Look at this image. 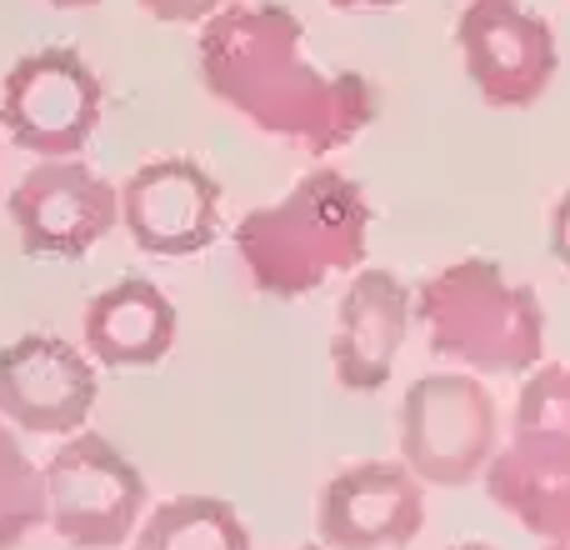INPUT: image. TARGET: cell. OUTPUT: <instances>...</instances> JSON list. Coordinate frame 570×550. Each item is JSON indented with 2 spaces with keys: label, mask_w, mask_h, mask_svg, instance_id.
Masks as SVG:
<instances>
[{
  "label": "cell",
  "mask_w": 570,
  "mask_h": 550,
  "mask_svg": "<svg viewBox=\"0 0 570 550\" xmlns=\"http://www.w3.org/2000/svg\"><path fill=\"white\" fill-rule=\"evenodd\" d=\"M501 451V415L475 375L435 371L405 391L401 401V461L425 485H471Z\"/></svg>",
  "instance_id": "cell-4"
},
{
  "label": "cell",
  "mask_w": 570,
  "mask_h": 550,
  "mask_svg": "<svg viewBox=\"0 0 570 550\" xmlns=\"http://www.w3.org/2000/svg\"><path fill=\"white\" fill-rule=\"evenodd\" d=\"M455 46L471 86L495 110L535 106L561 70L551 20L525 10L521 0H465L455 20Z\"/></svg>",
  "instance_id": "cell-7"
},
{
  "label": "cell",
  "mask_w": 570,
  "mask_h": 550,
  "mask_svg": "<svg viewBox=\"0 0 570 550\" xmlns=\"http://www.w3.org/2000/svg\"><path fill=\"white\" fill-rule=\"evenodd\" d=\"M415 321L441 361L475 375H521L546 361V305L495 261L465 256L415 291Z\"/></svg>",
  "instance_id": "cell-3"
},
{
  "label": "cell",
  "mask_w": 570,
  "mask_h": 550,
  "mask_svg": "<svg viewBox=\"0 0 570 550\" xmlns=\"http://www.w3.org/2000/svg\"><path fill=\"white\" fill-rule=\"evenodd\" d=\"M415 295L395 271L365 266L351 275L335 305L331 331V371L345 391H381L395 371L405 335H411Z\"/></svg>",
  "instance_id": "cell-12"
},
{
  "label": "cell",
  "mask_w": 570,
  "mask_h": 550,
  "mask_svg": "<svg viewBox=\"0 0 570 550\" xmlns=\"http://www.w3.org/2000/svg\"><path fill=\"white\" fill-rule=\"evenodd\" d=\"M136 550H256L236 505L220 495H176L140 521Z\"/></svg>",
  "instance_id": "cell-15"
},
{
  "label": "cell",
  "mask_w": 570,
  "mask_h": 550,
  "mask_svg": "<svg viewBox=\"0 0 570 550\" xmlns=\"http://www.w3.org/2000/svg\"><path fill=\"white\" fill-rule=\"evenodd\" d=\"M546 550H570V526H566L561 536H551V541H546Z\"/></svg>",
  "instance_id": "cell-22"
},
{
  "label": "cell",
  "mask_w": 570,
  "mask_h": 550,
  "mask_svg": "<svg viewBox=\"0 0 570 550\" xmlns=\"http://www.w3.org/2000/svg\"><path fill=\"white\" fill-rule=\"evenodd\" d=\"M445 550H495V546H481V541H465V546H445Z\"/></svg>",
  "instance_id": "cell-23"
},
{
  "label": "cell",
  "mask_w": 570,
  "mask_h": 550,
  "mask_svg": "<svg viewBox=\"0 0 570 550\" xmlns=\"http://www.w3.org/2000/svg\"><path fill=\"white\" fill-rule=\"evenodd\" d=\"M56 10H90V6H106V0H46Z\"/></svg>",
  "instance_id": "cell-21"
},
{
  "label": "cell",
  "mask_w": 570,
  "mask_h": 550,
  "mask_svg": "<svg viewBox=\"0 0 570 550\" xmlns=\"http://www.w3.org/2000/svg\"><path fill=\"white\" fill-rule=\"evenodd\" d=\"M425 526V481L405 461H355L315 501V531L331 550H401Z\"/></svg>",
  "instance_id": "cell-11"
},
{
  "label": "cell",
  "mask_w": 570,
  "mask_h": 550,
  "mask_svg": "<svg viewBox=\"0 0 570 550\" xmlns=\"http://www.w3.org/2000/svg\"><path fill=\"white\" fill-rule=\"evenodd\" d=\"M6 210L20 230L26 256L80 261L120 226V190L106 176H96L80 156L40 160L10 190Z\"/></svg>",
  "instance_id": "cell-8"
},
{
  "label": "cell",
  "mask_w": 570,
  "mask_h": 550,
  "mask_svg": "<svg viewBox=\"0 0 570 550\" xmlns=\"http://www.w3.org/2000/svg\"><path fill=\"white\" fill-rule=\"evenodd\" d=\"M485 495L531 536L551 541L570 526V435L511 431L485 465Z\"/></svg>",
  "instance_id": "cell-13"
},
{
  "label": "cell",
  "mask_w": 570,
  "mask_h": 550,
  "mask_svg": "<svg viewBox=\"0 0 570 550\" xmlns=\"http://www.w3.org/2000/svg\"><path fill=\"white\" fill-rule=\"evenodd\" d=\"M551 256L561 261V271L570 275V190L551 206Z\"/></svg>",
  "instance_id": "cell-19"
},
{
  "label": "cell",
  "mask_w": 570,
  "mask_h": 550,
  "mask_svg": "<svg viewBox=\"0 0 570 550\" xmlns=\"http://www.w3.org/2000/svg\"><path fill=\"white\" fill-rule=\"evenodd\" d=\"M120 226L146 256L186 261L216 246L220 236V186L200 160L160 156L146 160L120 186Z\"/></svg>",
  "instance_id": "cell-9"
},
{
  "label": "cell",
  "mask_w": 570,
  "mask_h": 550,
  "mask_svg": "<svg viewBox=\"0 0 570 550\" xmlns=\"http://www.w3.org/2000/svg\"><path fill=\"white\" fill-rule=\"evenodd\" d=\"M511 431L570 435V365H535L511 411Z\"/></svg>",
  "instance_id": "cell-17"
},
{
  "label": "cell",
  "mask_w": 570,
  "mask_h": 550,
  "mask_svg": "<svg viewBox=\"0 0 570 550\" xmlns=\"http://www.w3.org/2000/svg\"><path fill=\"white\" fill-rule=\"evenodd\" d=\"M46 515V471L26 455L10 421H0V550L20 546Z\"/></svg>",
  "instance_id": "cell-16"
},
{
  "label": "cell",
  "mask_w": 570,
  "mask_h": 550,
  "mask_svg": "<svg viewBox=\"0 0 570 550\" xmlns=\"http://www.w3.org/2000/svg\"><path fill=\"white\" fill-rule=\"evenodd\" d=\"M96 365L60 335H20L0 345V421L30 435H76L96 411Z\"/></svg>",
  "instance_id": "cell-10"
},
{
  "label": "cell",
  "mask_w": 570,
  "mask_h": 550,
  "mask_svg": "<svg viewBox=\"0 0 570 550\" xmlns=\"http://www.w3.org/2000/svg\"><path fill=\"white\" fill-rule=\"evenodd\" d=\"M146 16L166 20V26H206L210 16H220L226 6H236V0H136Z\"/></svg>",
  "instance_id": "cell-18"
},
{
  "label": "cell",
  "mask_w": 570,
  "mask_h": 550,
  "mask_svg": "<svg viewBox=\"0 0 570 550\" xmlns=\"http://www.w3.org/2000/svg\"><path fill=\"white\" fill-rule=\"evenodd\" d=\"M106 86L90 60L70 46L20 56L0 80V130L40 160H70L100 126Z\"/></svg>",
  "instance_id": "cell-6"
},
{
  "label": "cell",
  "mask_w": 570,
  "mask_h": 550,
  "mask_svg": "<svg viewBox=\"0 0 570 550\" xmlns=\"http://www.w3.org/2000/svg\"><path fill=\"white\" fill-rule=\"evenodd\" d=\"M46 526L76 550H116L146 521V475L100 431L66 435L46 465Z\"/></svg>",
  "instance_id": "cell-5"
},
{
  "label": "cell",
  "mask_w": 570,
  "mask_h": 550,
  "mask_svg": "<svg viewBox=\"0 0 570 550\" xmlns=\"http://www.w3.org/2000/svg\"><path fill=\"white\" fill-rule=\"evenodd\" d=\"M301 550H331V546H321V541H315V546H301Z\"/></svg>",
  "instance_id": "cell-24"
},
{
  "label": "cell",
  "mask_w": 570,
  "mask_h": 550,
  "mask_svg": "<svg viewBox=\"0 0 570 550\" xmlns=\"http://www.w3.org/2000/svg\"><path fill=\"white\" fill-rule=\"evenodd\" d=\"M196 70L226 110L305 156L351 146L381 116L375 86L361 70H321L305 60V26L281 0L210 16L196 36Z\"/></svg>",
  "instance_id": "cell-1"
},
{
  "label": "cell",
  "mask_w": 570,
  "mask_h": 550,
  "mask_svg": "<svg viewBox=\"0 0 570 550\" xmlns=\"http://www.w3.org/2000/svg\"><path fill=\"white\" fill-rule=\"evenodd\" d=\"M325 6H335V10H391V6H401V0H325Z\"/></svg>",
  "instance_id": "cell-20"
},
{
  "label": "cell",
  "mask_w": 570,
  "mask_h": 550,
  "mask_svg": "<svg viewBox=\"0 0 570 550\" xmlns=\"http://www.w3.org/2000/svg\"><path fill=\"white\" fill-rule=\"evenodd\" d=\"M80 341H86L90 361L110 365V371L156 365L176 345V305H170V295L156 281L126 275V281L90 295L86 321H80Z\"/></svg>",
  "instance_id": "cell-14"
},
{
  "label": "cell",
  "mask_w": 570,
  "mask_h": 550,
  "mask_svg": "<svg viewBox=\"0 0 570 550\" xmlns=\"http://www.w3.org/2000/svg\"><path fill=\"white\" fill-rule=\"evenodd\" d=\"M371 240V196L341 170H305L276 206H256L236 226V256L250 285L301 301L345 271H361Z\"/></svg>",
  "instance_id": "cell-2"
}]
</instances>
